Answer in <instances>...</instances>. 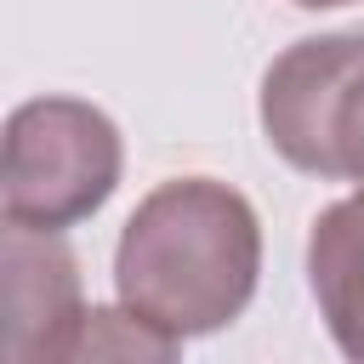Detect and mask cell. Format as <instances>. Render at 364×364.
Returning <instances> with one entry per match:
<instances>
[{
    "label": "cell",
    "instance_id": "1",
    "mask_svg": "<svg viewBox=\"0 0 364 364\" xmlns=\"http://www.w3.org/2000/svg\"><path fill=\"white\" fill-rule=\"evenodd\" d=\"M262 279L256 205L216 176H171L136 199L114 245V296L171 341L233 324Z\"/></svg>",
    "mask_w": 364,
    "mask_h": 364
},
{
    "label": "cell",
    "instance_id": "2",
    "mask_svg": "<svg viewBox=\"0 0 364 364\" xmlns=\"http://www.w3.org/2000/svg\"><path fill=\"white\" fill-rule=\"evenodd\" d=\"M125 171L119 125L80 97H28L0 136V216L40 233H68L97 216Z\"/></svg>",
    "mask_w": 364,
    "mask_h": 364
},
{
    "label": "cell",
    "instance_id": "3",
    "mask_svg": "<svg viewBox=\"0 0 364 364\" xmlns=\"http://www.w3.org/2000/svg\"><path fill=\"white\" fill-rule=\"evenodd\" d=\"M262 131L284 165L364 188V34L284 46L262 74Z\"/></svg>",
    "mask_w": 364,
    "mask_h": 364
},
{
    "label": "cell",
    "instance_id": "4",
    "mask_svg": "<svg viewBox=\"0 0 364 364\" xmlns=\"http://www.w3.org/2000/svg\"><path fill=\"white\" fill-rule=\"evenodd\" d=\"M0 353L11 364H57L80 358L91 307L80 290V262L63 233L17 228L0 233Z\"/></svg>",
    "mask_w": 364,
    "mask_h": 364
},
{
    "label": "cell",
    "instance_id": "5",
    "mask_svg": "<svg viewBox=\"0 0 364 364\" xmlns=\"http://www.w3.org/2000/svg\"><path fill=\"white\" fill-rule=\"evenodd\" d=\"M307 284L330 341L364 364V188L324 205L307 233Z\"/></svg>",
    "mask_w": 364,
    "mask_h": 364
},
{
    "label": "cell",
    "instance_id": "6",
    "mask_svg": "<svg viewBox=\"0 0 364 364\" xmlns=\"http://www.w3.org/2000/svg\"><path fill=\"white\" fill-rule=\"evenodd\" d=\"M290 6H301V11H336V6H358V0H290Z\"/></svg>",
    "mask_w": 364,
    "mask_h": 364
}]
</instances>
